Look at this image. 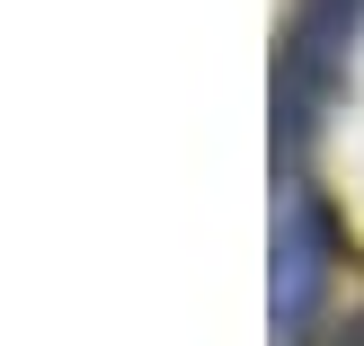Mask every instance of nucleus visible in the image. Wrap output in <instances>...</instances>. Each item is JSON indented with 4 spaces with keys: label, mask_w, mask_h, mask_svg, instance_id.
Here are the masks:
<instances>
[]
</instances>
